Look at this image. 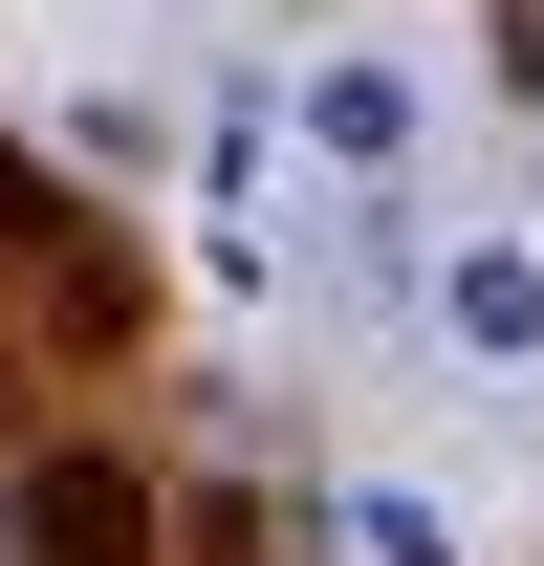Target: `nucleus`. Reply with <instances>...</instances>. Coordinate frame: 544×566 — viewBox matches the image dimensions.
<instances>
[{
  "mask_svg": "<svg viewBox=\"0 0 544 566\" xmlns=\"http://www.w3.org/2000/svg\"><path fill=\"white\" fill-rule=\"evenodd\" d=\"M44 545H66V566H132L153 523H132V480H44Z\"/></svg>",
  "mask_w": 544,
  "mask_h": 566,
  "instance_id": "nucleus-1",
  "label": "nucleus"
}]
</instances>
